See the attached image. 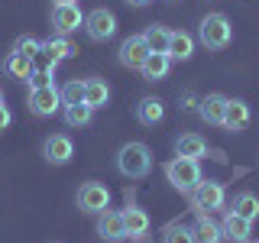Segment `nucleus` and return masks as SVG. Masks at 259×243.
I'll return each instance as SVG.
<instances>
[{
	"mask_svg": "<svg viewBox=\"0 0 259 243\" xmlns=\"http://www.w3.org/2000/svg\"><path fill=\"white\" fill-rule=\"evenodd\" d=\"M117 169L123 172L126 178H143L149 175L152 169V152L146 143H126L123 149L117 152Z\"/></svg>",
	"mask_w": 259,
	"mask_h": 243,
	"instance_id": "f257e3e1",
	"label": "nucleus"
},
{
	"mask_svg": "<svg viewBox=\"0 0 259 243\" xmlns=\"http://www.w3.org/2000/svg\"><path fill=\"white\" fill-rule=\"evenodd\" d=\"M198 36L210 52H221V49L230 46L233 26H230V20H227L224 13H207L204 20H201V26H198Z\"/></svg>",
	"mask_w": 259,
	"mask_h": 243,
	"instance_id": "f03ea898",
	"label": "nucleus"
},
{
	"mask_svg": "<svg viewBox=\"0 0 259 243\" xmlns=\"http://www.w3.org/2000/svg\"><path fill=\"white\" fill-rule=\"evenodd\" d=\"M165 178L168 185L185 194H191L201 182V169H198V159H185V156H175L172 162H165Z\"/></svg>",
	"mask_w": 259,
	"mask_h": 243,
	"instance_id": "7ed1b4c3",
	"label": "nucleus"
},
{
	"mask_svg": "<svg viewBox=\"0 0 259 243\" xmlns=\"http://www.w3.org/2000/svg\"><path fill=\"white\" fill-rule=\"evenodd\" d=\"M78 208L84 214H101V211L110 208V188L101 182H84L78 188Z\"/></svg>",
	"mask_w": 259,
	"mask_h": 243,
	"instance_id": "20e7f679",
	"label": "nucleus"
},
{
	"mask_svg": "<svg viewBox=\"0 0 259 243\" xmlns=\"http://www.w3.org/2000/svg\"><path fill=\"white\" fill-rule=\"evenodd\" d=\"M84 32L94 39V43H107V39L117 32V16H113L107 7H97L84 16Z\"/></svg>",
	"mask_w": 259,
	"mask_h": 243,
	"instance_id": "39448f33",
	"label": "nucleus"
},
{
	"mask_svg": "<svg viewBox=\"0 0 259 243\" xmlns=\"http://www.w3.org/2000/svg\"><path fill=\"white\" fill-rule=\"evenodd\" d=\"M59 107H62V91L55 85L32 88L29 91V110L36 113V117H52V113H59Z\"/></svg>",
	"mask_w": 259,
	"mask_h": 243,
	"instance_id": "423d86ee",
	"label": "nucleus"
},
{
	"mask_svg": "<svg viewBox=\"0 0 259 243\" xmlns=\"http://www.w3.org/2000/svg\"><path fill=\"white\" fill-rule=\"evenodd\" d=\"M191 205L201 211V214H207V211H214V208H221L224 205V185L221 182H204V178H201L198 182V188L191 191Z\"/></svg>",
	"mask_w": 259,
	"mask_h": 243,
	"instance_id": "0eeeda50",
	"label": "nucleus"
},
{
	"mask_svg": "<svg viewBox=\"0 0 259 243\" xmlns=\"http://www.w3.org/2000/svg\"><path fill=\"white\" fill-rule=\"evenodd\" d=\"M97 237H104L107 243H120L123 237H130L123 211H101V217H97Z\"/></svg>",
	"mask_w": 259,
	"mask_h": 243,
	"instance_id": "6e6552de",
	"label": "nucleus"
},
{
	"mask_svg": "<svg viewBox=\"0 0 259 243\" xmlns=\"http://www.w3.org/2000/svg\"><path fill=\"white\" fill-rule=\"evenodd\" d=\"M52 26L62 32H75L78 26H84V13L78 4H55L52 7Z\"/></svg>",
	"mask_w": 259,
	"mask_h": 243,
	"instance_id": "1a4fd4ad",
	"label": "nucleus"
},
{
	"mask_svg": "<svg viewBox=\"0 0 259 243\" xmlns=\"http://www.w3.org/2000/svg\"><path fill=\"white\" fill-rule=\"evenodd\" d=\"M42 156L52 162V166H65V162H71V156H75V143L65 133H52L42 143Z\"/></svg>",
	"mask_w": 259,
	"mask_h": 243,
	"instance_id": "9d476101",
	"label": "nucleus"
},
{
	"mask_svg": "<svg viewBox=\"0 0 259 243\" xmlns=\"http://www.w3.org/2000/svg\"><path fill=\"white\" fill-rule=\"evenodd\" d=\"M224 237L233 240V243H249V233H253V221H246V217L233 214V211H227L224 224H221Z\"/></svg>",
	"mask_w": 259,
	"mask_h": 243,
	"instance_id": "9b49d317",
	"label": "nucleus"
},
{
	"mask_svg": "<svg viewBox=\"0 0 259 243\" xmlns=\"http://www.w3.org/2000/svg\"><path fill=\"white\" fill-rule=\"evenodd\" d=\"M146 55H149V46H146L143 36H130L123 46H120V62L126 65V68H140L146 62Z\"/></svg>",
	"mask_w": 259,
	"mask_h": 243,
	"instance_id": "f8f14e48",
	"label": "nucleus"
},
{
	"mask_svg": "<svg viewBox=\"0 0 259 243\" xmlns=\"http://www.w3.org/2000/svg\"><path fill=\"white\" fill-rule=\"evenodd\" d=\"M227 101L230 97H224V94H207L204 101H201V117L207 120V124H214V127H224V117H227Z\"/></svg>",
	"mask_w": 259,
	"mask_h": 243,
	"instance_id": "ddd939ff",
	"label": "nucleus"
},
{
	"mask_svg": "<svg viewBox=\"0 0 259 243\" xmlns=\"http://www.w3.org/2000/svg\"><path fill=\"white\" fill-rule=\"evenodd\" d=\"M175 152L185 156V159H201L207 152V140L201 133H182L175 140Z\"/></svg>",
	"mask_w": 259,
	"mask_h": 243,
	"instance_id": "4468645a",
	"label": "nucleus"
},
{
	"mask_svg": "<svg viewBox=\"0 0 259 243\" xmlns=\"http://www.w3.org/2000/svg\"><path fill=\"white\" fill-rule=\"evenodd\" d=\"M168 65H172L168 52H149V55H146V62L140 65V71H143L146 81H159V78L168 75Z\"/></svg>",
	"mask_w": 259,
	"mask_h": 243,
	"instance_id": "2eb2a0df",
	"label": "nucleus"
},
{
	"mask_svg": "<svg viewBox=\"0 0 259 243\" xmlns=\"http://www.w3.org/2000/svg\"><path fill=\"white\" fill-rule=\"evenodd\" d=\"M162 117H165V107H162L159 97H143L136 104V120L143 127H156V124H162Z\"/></svg>",
	"mask_w": 259,
	"mask_h": 243,
	"instance_id": "dca6fc26",
	"label": "nucleus"
},
{
	"mask_svg": "<svg viewBox=\"0 0 259 243\" xmlns=\"http://www.w3.org/2000/svg\"><path fill=\"white\" fill-rule=\"evenodd\" d=\"M110 101V85L104 78H88L84 81V104L91 107H104Z\"/></svg>",
	"mask_w": 259,
	"mask_h": 243,
	"instance_id": "f3484780",
	"label": "nucleus"
},
{
	"mask_svg": "<svg viewBox=\"0 0 259 243\" xmlns=\"http://www.w3.org/2000/svg\"><path fill=\"white\" fill-rule=\"evenodd\" d=\"M191 55H194V39L188 32H172V39H168V59L188 62Z\"/></svg>",
	"mask_w": 259,
	"mask_h": 243,
	"instance_id": "a211bd4d",
	"label": "nucleus"
},
{
	"mask_svg": "<svg viewBox=\"0 0 259 243\" xmlns=\"http://www.w3.org/2000/svg\"><path fill=\"white\" fill-rule=\"evenodd\" d=\"M246 124H249V104H246V101H227L224 127H227V130H243Z\"/></svg>",
	"mask_w": 259,
	"mask_h": 243,
	"instance_id": "6ab92c4d",
	"label": "nucleus"
},
{
	"mask_svg": "<svg viewBox=\"0 0 259 243\" xmlns=\"http://www.w3.org/2000/svg\"><path fill=\"white\" fill-rule=\"evenodd\" d=\"M4 68H7V75H10V78H20V81H29V75L36 71V68H32V59H26V55H20V52L7 55Z\"/></svg>",
	"mask_w": 259,
	"mask_h": 243,
	"instance_id": "aec40b11",
	"label": "nucleus"
},
{
	"mask_svg": "<svg viewBox=\"0 0 259 243\" xmlns=\"http://www.w3.org/2000/svg\"><path fill=\"white\" fill-rule=\"evenodd\" d=\"M233 214H240V217H246V221H256L259 217V198L253 191H240L237 198H233Z\"/></svg>",
	"mask_w": 259,
	"mask_h": 243,
	"instance_id": "412c9836",
	"label": "nucleus"
},
{
	"mask_svg": "<svg viewBox=\"0 0 259 243\" xmlns=\"http://www.w3.org/2000/svg\"><path fill=\"white\" fill-rule=\"evenodd\" d=\"M123 221H126V233H130V237H143V233L149 230V214H146L143 208H126Z\"/></svg>",
	"mask_w": 259,
	"mask_h": 243,
	"instance_id": "4be33fe9",
	"label": "nucleus"
},
{
	"mask_svg": "<svg viewBox=\"0 0 259 243\" xmlns=\"http://www.w3.org/2000/svg\"><path fill=\"white\" fill-rule=\"evenodd\" d=\"M91 117H94V107L91 104H65V124L68 127H88L91 124Z\"/></svg>",
	"mask_w": 259,
	"mask_h": 243,
	"instance_id": "5701e85b",
	"label": "nucleus"
},
{
	"mask_svg": "<svg viewBox=\"0 0 259 243\" xmlns=\"http://www.w3.org/2000/svg\"><path fill=\"white\" fill-rule=\"evenodd\" d=\"M143 39H146V46H149V52H168V39H172V32H168L165 26H156V23H152V26L143 32Z\"/></svg>",
	"mask_w": 259,
	"mask_h": 243,
	"instance_id": "b1692460",
	"label": "nucleus"
},
{
	"mask_svg": "<svg viewBox=\"0 0 259 243\" xmlns=\"http://www.w3.org/2000/svg\"><path fill=\"white\" fill-rule=\"evenodd\" d=\"M42 52L49 55V59H55V62H59V59H68V55H75L78 49L71 46L65 36H52L49 43H42Z\"/></svg>",
	"mask_w": 259,
	"mask_h": 243,
	"instance_id": "393cba45",
	"label": "nucleus"
},
{
	"mask_svg": "<svg viewBox=\"0 0 259 243\" xmlns=\"http://www.w3.org/2000/svg\"><path fill=\"white\" fill-rule=\"evenodd\" d=\"M194 230H198V243H221L224 240V230L210 221L207 214L198 217V227H194Z\"/></svg>",
	"mask_w": 259,
	"mask_h": 243,
	"instance_id": "a878e982",
	"label": "nucleus"
},
{
	"mask_svg": "<svg viewBox=\"0 0 259 243\" xmlns=\"http://www.w3.org/2000/svg\"><path fill=\"white\" fill-rule=\"evenodd\" d=\"M162 243H198V230L185 224H172L165 230V237H162Z\"/></svg>",
	"mask_w": 259,
	"mask_h": 243,
	"instance_id": "bb28decb",
	"label": "nucleus"
},
{
	"mask_svg": "<svg viewBox=\"0 0 259 243\" xmlns=\"http://www.w3.org/2000/svg\"><path fill=\"white\" fill-rule=\"evenodd\" d=\"M13 52L26 55V59H36V55L42 52V43H39V39H32V36H20V39L13 43Z\"/></svg>",
	"mask_w": 259,
	"mask_h": 243,
	"instance_id": "cd10ccee",
	"label": "nucleus"
},
{
	"mask_svg": "<svg viewBox=\"0 0 259 243\" xmlns=\"http://www.w3.org/2000/svg\"><path fill=\"white\" fill-rule=\"evenodd\" d=\"M84 101V81H68L62 88V104H81Z\"/></svg>",
	"mask_w": 259,
	"mask_h": 243,
	"instance_id": "c85d7f7f",
	"label": "nucleus"
},
{
	"mask_svg": "<svg viewBox=\"0 0 259 243\" xmlns=\"http://www.w3.org/2000/svg\"><path fill=\"white\" fill-rule=\"evenodd\" d=\"M49 85H52V71L49 68H36L29 75V88H49Z\"/></svg>",
	"mask_w": 259,
	"mask_h": 243,
	"instance_id": "c756f323",
	"label": "nucleus"
},
{
	"mask_svg": "<svg viewBox=\"0 0 259 243\" xmlns=\"http://www.w3.org/2000/svg\"><path fill=\"white\" fill-rule=\"evenodd\" d=\"M10 110H7V104H0V130H7V127H10Z\"/></svg>",
	"mask_w": 259,
	"mask_h": 243,
	"instance_id": "7c9ffc66",
	"label": "nucleus"
},
{
	"mask_svg": "<svg viewBox=\"0 0 259 243\" xmlns=\"http://www.w3.org/2000/svg\"><path fill=\"white\" fill-rule=\"evenodd\" d=\"M126 4H133V7H146L149 0H126Z\"/></svg>",
	"mask_w": 259,
	"mask_h": 243,
	"instance_id": "2f4dec72",
	"label": "nucleus"
},
{
	"mask_svg": "<svg viewBox=\"0 0 259 243\" xmlns=\"http://www.w3.org/2000/svg\"><path fill=\"white\" fill-rule=\"evenodd\" d=\"M55 4H75V0H55Z\"/></svg>",
	"mask_w": 259,
	"mask_h": 243,
	"instance_id": "473e14b6",
	"label": "nucleus"
},
{
	"mask_svg": "<svg viewBox=\"0 0 259 243\" xmlns=\"http://www.w3.org/2000/svg\"><path fill=\"white\" fill-rule=\"evenodd\" d=\"M0 104H4V94H0Z\"/></svg>",
	"mask_w": 259,
	"mask_h": 243,
	"instance_id": "72a5a7b5",
	"label": "nucleus"
}]
</instances>
